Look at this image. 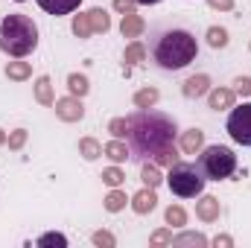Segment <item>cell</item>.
Listing matches in <instances>:
<instances>
[{
	"mask_svg": "<svg viewBox=\"0 0 251 248\" xmlns=\"http://www.w3.org/2000/svg\"><path fill=\"white\" fill-rule=\"evenodd\" d=\"M213 9H219V12H231L234 9V0H207Z\"/></svg>",
	"mask_w": 251,
	"mask_h": 248,
	"instance_id": "8d00e7d4",
	"label": "cell"
},
{
	"mask_svg": "<svg viewBox=\"0 0 251 248\" xmlns=\"http://www.w3.org/2000/svg\"><path fill=\"white\" fill-rule=\"evenodd\" d=\"M199 170L204 173V178L210 181H222V178H231L237 173V155L228 149V146H207L201 149V158H199Z\"/></svg>",
	"mask_w": 251,
	"mask_h": 248,
	"instance_id": "277c9868",
	"label": "cell"
},
{
	"mask_svg": "<svg viewBox=\"0 0 251 248\" xmlns=\"http://www.w3.org/2000/svg\"><path fill=\"white\" fill-rule=\"evenodd\" d=\"M53 108H56V117L64 120V123H79L82 117H85V108H82V99L79 97H64V99H56L53 102Z\"/></svg>",
	"mask_w": 251,
	"mask_h": 248,
	"instance_id": "52a82bcc",
	"label": "cell"
},
{
	"mask_svg": "<svg viewBox=\"0 0 251 248\" xmlns=\"http://www.w3.org/2000/svg\"><path fill=\"white\" fill-rule=\"evenodd\" d=\"M79 152H82L85 161H97V158L102 155V146H100L94 137H82V140H79Z\"/></svg>",
	"mask_w": 251,
	"mask_h": 248,
	"instance_id": "d6986e66",
	"label": "cell"
},
{
	"mask_svg": "<svg viewBox=\"0 0 251 248\" xmlns=\"http://www.w3.org/2000/svg\"><path fill=\"white\" fill-rule=\"evenodd\" d=\"M170 190L178 196V198H196L201 196L204 190V173L196 167V164H173L170 167V178H167Z\"/></svg>",
	"mask_w": 251,
	"mask_h": 248,
	"instance_id": "5b68a950",
	"label": "cell"
},
{
	"mask_svg": "<svg viewBox=\"0 0 251 248\" xmlns=\"http://www.w3.org/2000/svg\"><path fill=\"white\" fill-rule=\"evenodd\" d=\"M102 152H105V158H111L114 164H123L126 158H128V146H126L120 137H114L111 143H105V146H102Z\"/></svg>",
	"mask_w": 251,
	"mask_h": 248,
	"instance_id": "2e32d148",
	"label": "cell"
},
{
	"mask_svg": "<svg viewBox=\"0 0 251 248\" xmlns=\"http://www.w3.org/2000/svg\"><path fill=\"white\" fill-rule=\"evenodd\" d=\"M108 131H111L114 137H126V131H128V120H126V117H114V120L108 123Z\"/></svg>",
	"mask_w": 251,
	"mask_h": 248,
	"instance_id": "d6a6232c",
	"label": "cell"
},
{
	"mask_svg": "<svg viewBox=\"0 0 251 248\" xmlns=\"http://www.w3.org/2000/svg\"><path fill=\"white\" fill-rule=\"evenodd\" d=\"M201 149H204V131L201 128H190L181 134V152L184 155H196Z\"/></svg>",
	"mask_w": 251,
	"mask_h": 248,
	"instance_id": "8fae6325",
	"label": "cell"
},
{
	"mask_svg": "<svg viewBox=\"0 0 251 248\" xmlns=\"http://www.w3.org/2000/svg\"><path fill=\"white\" fill-rule=\"evenodd\" d=\"M94 243H97V246H105V248H114V237H111L108 231H97V234H94Z\"/></svg>",
	"mask_w": 251,
	"mask_h": 248,
	"instance_id": "d590c367",
	"label": "cell"
},
{
	"mask_svg": "<svg viewBox=\"0 0 251 248\" xmlns=\"http://www.w3.org/2000/svg\"><path fill=\"white\" fill-rule=\"evenodd\" d=\"M140 178H143V184H146V187H158L161 181H164V175L158 173V167H149V164H143Z\"/></svg>",
	"mask_w": 251,
	"mask_h": 248,
	"instance_id": "83f0119b",
	"label": "cell"
},
{
	"mask_svg": "<svg viewBox=\"0 0 251 248\" xmlns=\"http://www.w3.org/2000/svg\"><path fill=\"white\" fill-rule=\"evenodd\" d=\"M47 15H70L73 9H79L82 0H35Z\"/></svg>",
	"mask_w": 251,
	"mask_h": 248,
	"instance_id": "7c38bea8",
	"label": "cell"
},
{
	"mask_svg": "<svg viewBox=\"0 0 251 248\" xmlns=\"http://www.w3.org/2000/svg\"><path fill=\"white\" fill-rule=\"evenodd\" d=\"M3 143H6V134H3V128H0V146H3Z\"/></svg>",
	"mask_w": 251,
	"mask_h": 248,
	"instance_id": "60d3db41",
	"label": "cell"
},
{
	"mask_svg": "<svg viewBox=\"0 0 251 248\" xmlns=\"http://www.w3.org/2000/svg\"><path fill=\"white\" fill-rule=\"evenodd\" d=\"M88 18H91V29L94 32H108L111 29V18L105 15V9H91Z\"/></svg>",
	"mask_w": 251,
	"mask_h": 248,
	"instance_id": "e0dca14e",
	"label": "cell"
},
{
	"mask_svg": "<svg viewBox=\"0 0 251 248\" xmlns=\"http://www.w3.org/2000/svg\"><path fill=\"white\" fill-rule=\"evenodd\" d=\"M143 29H146L143 18L134 15V12H126L123 21H120V32H123V38H137V35H143Z\"/></svg>",
	"mask_w": 251,
	"mask_h": 248,
	"instance_id": "30bf717a",
	"label": "cell"
},
{
	"mask_svg": "<svg viewBox=\"0 0 251 248\" xmlns=\"http://www.w3.org/2000/svg\"><path fill=\"white\" fill-rule=\"evenodd\" d=\"M234 85H237V91H234V94H240V97H251V79H249V76H240Z\"/></svg>",
	"mask_w": 251,
	"mask_h": 248,
	"instance_id": "e575fe53",
	"label": "cell"
},
{
	"mask_svg": "<svg viewBox=\"0 0 251 248\" xmlns=\"http://www.w3.org/2000/svg\"><path fill=\"white\" fill-rule=\"evenodd\" d=\"M155 204H158L155 187H143V190H140V193H134V198H131L134 213H152V210H155Z\"/></svg>",
	"mask_w": 251,
	"mask_h": 248,
	"instance_id": "ba28073f",
	"label": "cell"
},
{
	"mask_svg": "<svg viewBox=\"0 0 251 248\" xmlns=\"http://www.w3.org/2000/svg\"><path fill=\"white\" fill-rule=\"evenodd\" d=\"M152 246H173V231H167V228L155 231L152 234Z\"/></svg>",
	"mask_w": 251,
	"mask_h": 248,
	"instance_id": "836d02e7",
	"label": "cell"
},
{
	"mask_svg": "<svg viewBox=\"0 0 251 248\" xmlns=\"http://www.w3.org/2000/svg\"><path fill=\"white\" fill-rule=\"evenodd\" d=\"M102 181L108 187H120L126 181V175H123V170H117V167H108V170H102Z\"/></svg>",
	"mask_w": 251,
	"mask_h": 248,
	"instance_id": "f1b7e54d",
	"label": "cell"
},
{
	"mask_svg": "<svg viewBox=\"0 0 251 248\" xmlns=\"http://www.w3.org/2000/svg\"><path fill=\"white\" fill-rule=\"evenodd\" d=\"M196 216H199L201 222H216V219H219V198L201 196V198L196 201Z\"/></svg>",
	"mask_w": 251,
	"mask_h": 248,
	"instance_id": "9c48e42d",
	"label": "cell"
},
{
	"mask_svg": "<svg viewBox=\"0 0 251 248\" xmlns=\"http://www.w3.org/2000/svg\"><path fill=\"white\" fill-rule=\"evenodd\" d=\"M207 91H210V79H207L204 73L190 76L187 82H184V97H187V99H199V97L207 94Z\"/></svg>",
	"mask_w": 251,
	"mask_h": 248,
	"instance_id": "4fadbf2b",
	"label": "cell"
},
{
	"mask_svg": "<svg viewBox=\"0 0 251 248\" xmlns=\"http://www.w3.org/2000/svg\"><path fill=\"white\" fill-rule=\"evenodd\" d=\"M38 44V26L32 24V18L26 15H6L0 21V50L15 56V59H24L35 50Z\"/></svg>",
	"mask_w": 251,
	"mask_h": 248,
	"instance_id": "3957f363",
	"label": "cell"
},
{
	"mask_svg": "<svg viewBox=\"0 0 251 248\" xmlns=\"http://www.w3.org/2000/svg\"><path fill=\"white\" fill-rule=\"evenodd\" d=\"M6 143H9V149H21V146L26 143V128H15V131L6 137Z\"/></svg>",
	"mask_w": 251,
	"mask_h": 248,
	"instance_id": "1f68e13d",
	"label": "cell"
},
{
	"mask_svg": "<svg viewBox=\"0 0 251 248\" xmlns=\"http://www.w3.org/2000/svg\"><path fill=\"white\" fill-rule=\"evenodd\" d=\"M167 225H173V228H184V225H187V213H184V207H178V204L167 207Z\"/></svg>",
	"mask_w": 251,
	"mask_h": 248,
	"instance_id": "d4e9b609",
	"label": "cell"
},
{
	"mask_svg": "<svg viewBox=\"0 0 251 248\" xmlns=\"http://www.w3.org/2000/svg\"><path fill=\"white\" fill-rule=\"evenodd\" d=\"M6 76L15 79V82H24V79L32 76V67H29V62H9L6 64Z\"/></svg>",
	"mask_w": 251,
	"mask_h": 248,
	"instance_id": "ac0fdd59",
	"label": "cell"
},
{
	"mask_svg": "<svg viewBox=\"0 0 251 248\" xmlns=\"http://www.w3.org/2000/svg\"><path fill=\"white\" fill-rule=\"evenodd\" d=\"M228 134L234 137V143L240 146H251V102L240 105L231 111L228 117Z\"/></svg>",
	"mask_w": 251,
	"mask_h": 248,
	"instance_id": "8992f818",
	"label": "cell"
},
{
	"mask_svg": "<svg viewBox=\"0 0 251 248\" xmlns=\"http://www.w3.org/2000/svg\"><path fill=\"white\" fill-rule=\"evenodd\" d=\"M143 59H146V47H143L140 41H134V44H128V47H126V53H123L126 67H131V64H140Z\"/></svg>",
	"mask_w": 251,
	"mask_h": 248,
	"instance_id": "ffe728a7",
	"label": "cell"
},
{
	"mask_svg": "<svg viewBox=\"0 0 251 248\" xmlns=\"http://www.w3.org/2000/svg\"><path fill=\"white\" fill-rule=\"evenodd\" d=\"M126 201H128V198H126V193L114 187V190L105 196V210H108V213H117V210H123V207H126Z\"/></svg>",
	"mask_w": 251,
	"mask_h": 248,
	"instance_id": "7402d4cb",
	"label": "cell"
},
{
	"mask_svg": "<svg viewBox=\"0 0 251 248\" xmlns=\"http://www.w3.org/2000/svg\"><path fill=\"white\" fill-rule=\"evenodd\" d=\"M15 3H26V0H15Z\"/></svg>",
	"mask_w": 251,
	"mask_h": 248,
	"instance_id": "b9f144b4",
	"label": "cell"
},
{
	"mask_svg": "<svg viewBox=\"0 0 251 248\" xmlns=\"http://www.w3.org/2000/svg\"><path fill=\"white\" fill-rule=\"evenodd\" d=\"M35 99H38L41 105H53V102H56L50 76H38V79H35Z\"/></svg>",
	"mask_w": 251,
	"mask_h": 248,
	"instance_id": "5bb4252c",
	"label": "cell"
},
{
	"mask_svg": "<svg viewBox=\"0 0 251 248\" xmlns=\"http://www.w3.org/2000/svg\"><path fill=\"white\" fill-rule=\"evenodd\" d=\"M155 102H158V91L155 88H143V91L134 94V105L137 108H152Z\"/></svg>",
	"mask_w": 251,
	"mask_h": 248,
	"instance_id": "cb8c5ba5",
	"label": "cell"
},
{
	"mask_svg": "<svg viewBox=\"0 0 251 248\" xmlns=\"http://www.w3.org/2000/svg\"><path fill=\"white\" fill-rule=\"evenodd\" d=\"M196 53H199V44L187 29H167L158 35V41L152 47L155 64L161 70H181L196 59Z\"/></svg>",
	"mask_w": 251,
	"mask_h": 248,
	"instance_id": "7a4b0ae2",
	"label": "cell"
},
{
	"mask_svg": "<svg viewBox=\"0 0 251 248\" xmlns=\"http://www.w3.org/2000/svg\"><path fill=\"white\" fill-rule=\"evenodd\" d=\"M213 246H216V248H219V246L228 248V246H234V240H231V237H216V240H213Z\"/></svg>",
	"mask_w": 251,
	"mask_h": 248,
	"instance_id": "f35d334b",
	"label": "cell"
},
{
	"mask_svg": "<svg viewBox=\"0 0 251 248\" xmlns=\"http://www.w3.org/2000/svg\"><path fill=\"white\" fill-rule=\"evenodd\" d=\"M178 161V152H176V146H170V149H164L161 155H155V164L158 167H173Z\"/></svg>",
	"mask_w": 251,
	"mask_h": 248,
	"instance_id": "f546056e",
	"label": "cell"
},
{
	"mask_svg": "<svg viewBox=\"0 0 251 248\" xmlns=\"http://www.w3.org/2000/svg\"><path fill=\"white\" fill-rule=\"evenodd\" d=\"M137 6H155V3H161V0H134Z\"/></svg>",
	"mask_w": 251,
	"mask_h": 248,
	"instance_id": "ab89813d",
	"label": "cell"
},
{
	"mask_svg": "<svg viewBox=\"0 0 251 248\" xmlns=\"http://www.w3.org/2000/svg\"><path fill=\"white\" fill-rule=\"evenodd\" d=\"M73 35H76V38H91V35H94L88 12H85V15H76V18H73Z\"/></svg>",
	"mask_w": 251,
	"mask_h": 248,
	"instance_id": "603a6c76",
	"label": "cell"
},
{
	"mask_svg": "<svg viewBox=\"0 0 251 248\" xmlns=\"http://www.w3.org/2000/svg\"><path fill=\"white\" fill-rule=\"evenodd\" d=\"M234 105V91L231 88H216V91H210V108L213 111H225V108H231Z\"/></svg>",
	"mask_w": 251,
	"mask_h": 248,
	"instance_id": "9a60e30c",
	"label": "cell"
},
{
	"mask_svg": "<svg viewBox=\"0 0 251 248\" xmlns=\"http://www.w3.org/2000/svg\"><path fill=\"white\" fill-rule=\"evenodd\" d=\"M67 88H70V94H73V97H79V99H82V97L88 94V88H91V85H88V79H85L82 73H70V76H67Z\"/></svg>",
	"mask_w": 251,
	"mask_h": 248,
	"instance_id": "44dd1931",
	"label": "cell"
},
{
	"mask_svg": "<svg viewBox=\"0 0 251 248\" xmlns=\"http://www.w3.org/2000/svg\"><path fill=\"white\" fill-rule=\"evenodd\" d=\"M131 3H134V0H114V9H117L120 15H126V12H134V9H131Z\"/></svg>",
	"mask_w": 251,
	"mask_h": 248,
	"instance_id": "74e56055",
	"label": "cell"
},
{
	"mask_svg": "<svg viewBox=\"0 0 251 248\" xmlns=\"http://www.w3.org/2000/svg\"><path fill=\"white\" fill-rule=\"evenodd\" d=\"M173 246L181 248V246H207V237H201V234H181V237H173Z\"/></svg>",
	"mask_w": 251,
	"mask_h": 248,
	"instance_id": "4316f807",
	"label": "cell"
},
{
	"mask_svg": "<svg viewBox=\"0 0 251 248\" xmlns=\"http://www.w3.org/2000/svg\"><path fill=\"white\" fill-rule=\"evenodd\" d=\"M207 44H210L213 50L225 47V44H228V32H225L222 26H210V29H207Z\"/></svg>",
	"mask_w": 251,
	"mask_h": 248,
	"instance_id": "484cf974",
	"label": "cell"
},
{
	"mask_svg": "<svg viewBox=\"0 0 251 248\" xmlns=\"http://www.w3.org/2000/svg\"><path fill=\"white\" fill-rule=\"evenodd\" d=\"M126 137H128V155L137 161H146V158H155L173 146L176 123H173V117H167L161 111L140 108L137 114L128 117Z\"/></svg>",
	"mask_w": 251,
	"mask_h": 248,
	"instance_id": "6da1fadb",
	"label": "cell"
},
{
	"mask_svg": "<svg viewBox=\"0 0 251 248\" xmlns=\"http://www.w3.org/2000/svg\"><path fill=\"white\" fill-rule=\"evenodd\" d=\"M38 246H41V248H53V246L64 248V246H67V240H64L62 234H44V237L38 240Z\"/></svg>",
	"mask_w": 251,
	"mask_h": 248,
	"instance_id": "4dcf8cb0",
	"label": "cell"
}]
</instances>
